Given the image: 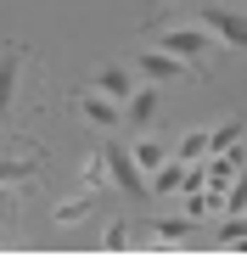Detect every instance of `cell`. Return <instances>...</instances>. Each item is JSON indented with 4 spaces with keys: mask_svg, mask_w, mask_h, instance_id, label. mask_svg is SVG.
I'll use <instances>...</instances> for the list:
<instances>
[{
    "mask_svg": "<svg viewBox=\"0 0 247 258\" xmlns=\"http://www.w3.org/2000/svg\"><path fill=\"white\" fill-rule=\"evenodd\" d=\"M157 45L169 51V56H180L186 68H202V62H214V56H225L219 51V39L202 28V23H180V28H157Z\"/></svg>",
    "mask_w": 247,
    "mask_h": 258,
    "instance_id": "1",
    "label": "cell"
},
{
    "mask_svg": "<svg viewBox=\"0 0 247 258\" xmlns=\"http://www.w3.org/2000/svg\"><path fill=\"white\" fill-rule=\"evenodd\" d=\"M135 84H141V79H135V68H130V62H107V68L96 73V90H101V96H112L118 107H124V96H130Z\"/></svg>",
    "mask_w": 247,
    "mask_h": 258,
    "instance_id": "8",
    "label": "cell"
},
{
    "mask_svg": "<svg viewBox=\"0 0 247 258\" xmlns=\"http://www.w3.org/2000/svg\"><path fill=\"white\" fill-rule=\"evenodd\" d=\"M146 230H152V236H157L163 247H174V241H186V236L197 230V219H186V213H174V219H152Z\"/></svg>",
    "mask_w": 247,
    "mask_h": 258,
    "instance_id": "12",
    "label": "cell"
},
{
    "mask_svg": "<svg viewBox=\"0 0 247 258\" xmlns=\"http://www.w3.org/2000/svg\"><path fill=\"white\" fill-rule=\"evenodd\" d=\"M101 247H107V252H130V219H112V225L101 230Z\"/></svg>",
    "mask_w": 247,
    "mask_h": 258,
    "instance_id": "17",
    "label": "cell"
},
{
    "mask_svg": "<svg viewBox=\"0 0 247 258\" xmlns=\"http://www.w3.org/2000/svg\"><path fill=\"white\" fill-rule=\"evenodd\" d=\"M130 68H135V79H146V84H174V79H186V73H191L180 56H169L163 45H152V51L130 56Z\"/></svg>",
    "mask_w": 247,
    "mask_h": 258,
    "instance_id": "4",
    "label": "cell"
},
{
    "mask_svg": "<svg viewBox=\"0 0 247 258\" xmlns=\"http://www.w3.org/2000/svg\"><path fill=\"white\" fill-rule=\"evenodd\" d=\"M73 107H79V118H85L90 129H107V135H112V129H124V107H118L112 96H101V90H85Z\"/></svg>",
    "mask_w": 247,
    "mask_h": 258,
    "instance_id": "7",
    "label": "cell"
},
{
    "mask_svg": "<svg viewBox=\"0 0 247 258\" xmlns=\"http://www.w3.org/2000/svg\"><path fill=\"white\" fill-rule=\"evenodd\" d=\"M130 157H135V168H141V174H152V168H163L174 152L163 146V141H135V146H130Z\"/></svg>",
    "mask_w": 247,
    "mask_h": 258,
    "instance_id": "13",
    "label": "cell"
},
{
    "mask_svg": "<svg viewBox=\"0 0 247 258\" xmlns=\"http://www.w3.org/2000/svg\"><path fill=\"white\" fill-rule=\"evenodd\" d=\"M101 157H107V174H112V191H130V197H146V174L135 168L130 146L107 141V146H101Z\"/></svg>",
    "mask_w": 247,
    "mask_h": 258,
    "instance_id": "5",
    "label": "cell"
},
{
    "mask_svg": "<svg viewBox=\"0 0 247 258\" xmlns=\"http://www.w3.org/2000/svg\"><path fill=\"white\" fill-rule=\"evenodd\" d=\"M180 213L186 219H208V213H219V197L208 185H197V191H180Z\"/></svg>",
    "mask_w": 247,
    "mask_h": 258,
    "instance_id": "10",
    "label": "cell"
},
{
    "mask_svg": "<svg viewBox=\"0 0 247 258\" xmlns=\"http://www.w3.org/2000/svg\"><path fill=\"white\" fill-rule=\"evenodd\" d=\"M197 23L219 39V51L247 56V6H225V0H214V6H202V12H197Z\"/></svg>",
    "mask_w": 247,
    "mask_h": 258,
    "instance_id": "2",
    "label": "cell"
},
{
    "mask_svg": "<svg viewBox=\"0 0 247 258\" xmlns=\"http://www.w3.org/2000/svg\"><path fill=\"white\" fill-rule=\"evenodd\" d=\"M39 163H45V152L39 157H0V185H28L39 174Z\"/></svg>",
    "mask_w": 247,
    "mask_h": 258,
    "instance_id": "9",
    "label": "cell"
},
{
    "mask_svg": "<svg viewBox=\"0 0 247 258\" xmlns=\"http://www.w3.org/2000/svg\"><path fill=\"white\" fill-rule=\"evenodd\" d=\"M241 135H247V123H241V118H225L219 129H208V152H225V146H236Z\"/></svg>",
    "mask_w": 247,
    "mask_h": 258,
    "instance_id": "16",
    "label": "cell"
},
{
    "mask_svg": "<svg viewBox=\"0 0 247 258\" xmlns=\"http://www.w3.org/2000/svg\"><path fill=\"white\" fill-rule=\"evenodd\" d=\"M180 163H197V157H208V129H186L180 135V146H169Z\"/></svg>",
    "mask_w": 247,
    "mask_h": 258,
    "instance_id": "15",
    "label": "cell"
},
{
    "mask_svg": "<svg viewBox=\"0 0 247 258\" xmlns=\"http://www.w3.org/2000/svg\"><path fill=\"white\" fill-rule=\"evenodd\" d=\"M157 107H163V84H135V90L130 96H124V123H130V129H152L157 123Z\"/></svg>",
    "mask_w": 247,
    "mask_h": 258,
    "instance_id": "6",
    "label": "cell"
},
{
    "mask_svg": "<svg viewBox=\"0 0 247 258\" xmlns=\"http://www.w3.org/2000/svg\"><path fill=\"white\" fill-rule=\"evenodd\" d=\"M152 6H174V0H152Z\"/></svg>",
    "mask_w": 247,
    "mask_h": 258,
    "instance_id": "18",
    "label": "cell"
},
{
    "mask_svg": "<svg viewBox=\"0 0 247 258\" xmlns=\"http://www.w3.org/2000/svg\"><path fill=\"white\" fill-rule=\"evenodd\" d=\"M0 247H6V230H0Z\"/></svg>",
    "mask_w": 247,
    "mask_h": 258,
    "instance_id": "19",
    "label": "cell"
},
{
    "mask_svg": "<svg viewBox=\"0 0 247 258\" xmlns=\"http://www.w3.org/2000/svg\"><path fill=\"white\" fill-rule=\"evenodd\" d=\"M90 213H96V191H79L73 202H56L51 219H56V225H79V219H90Z\"/></svg>",
    "mask_w": 247,
    "mask_h": 258,
    "instance_id": "14",
    "label": "cell"
},
{
    "mask_svg": "<svg viewBox=\"0 0 247 258\" xmlns=\"http://www.w3.org/2000/svg\"><path fill=\"white\" fill-rule=\"evenodd\" d=\"M23 62H28V45L23 39H12L6 51H0V123L12 118L17 107V90H23Z\"/></svg>",
    "mask_w": 247,
    "mask_h": 258,
    "instance_id": "3",
    "label": "cell"
},
{
    "mask_svg": "<svg viewBox=\"0 0 247 258\" xmlns=\"http://www.w3.org/2000/svg\"><path fill=\"white\" fill-rule=\"evenodd\" d=\"M79 191H112V174H107V157L90 152L85 168H79Z\"/></svg>",
    "mask_w": 247,
    "mask_h": 258,
    "instance_id": "11",
    "label": "cell"
}]
</instances>
